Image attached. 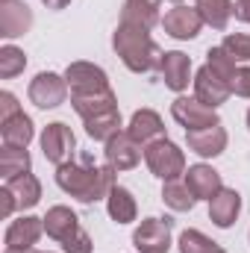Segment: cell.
Segmentation results:
<instances>
[{
  "label": "cell",
  "mask_w": 250,
  "mask_h": 253,
  "mask_svg": "<svg viewBox=\"0 0 250 253\" xmlns=\"http://www.w3.org/2000/svg\"><path fill=\"white\" fill-rule=\"evenodd\" d=\"M56 186L77 197L80 203H94L109 197V191L115 189V168L112 165H94L91 156H80L71 159L56 168Z\"/></svg>",
  "instance_id": "obj_1"
},
{
  "label": "cell",
  "mask_w": 250,
  "mask_h": 253,
  "mask_svg": "<svg viewBox=\"0 0 250 253\" xmlns=\"http://www.w3.org/2000/svg\"><path fill=\"white\" fill-rule=\"evenodd\" d=\"M112 47L121 56V62L132 74H150L159 71L162 65V47L150 39V27L135 24V21H121L112 33Z\"/></svg>",
  "instance_id": "obj_2"
},
{
  "label": "cell",
  "mask_w": 250,
  "mask_h": 253,
  "mask_svg": "<svg viewBox=\"0 0 250 253\" xmlns=\"http://www.w3.org/2000/svg\"><path fill=\"white\" fill-rule=\"evenodd\" d=\"M144 162H147L150 174L159 177V180H165V183L168 180H180L186 174V153L174 141H168V138L150 141L144 147Z\"/></svg>",
  "instance_id": "obj_3"
},
{
  "label": "cell",
  "mask_w": 250,
  "mask_h": 253,
  "mask_svg": "<svg viewBox=\"0 0 250 253\" xmlns=\"http://www.w3.org/2000/svg\"><path fill=\"white\" fill-rule=\"evenodd\" d=\"M171 230H174V218H144L132 233V248L138 253H168Z\"/></svg>",
  "instance_id": "obj_4"
},
{
  "label": "cell",
  "mask_w": 250,
  "mask_h": 253,
  "mask_svg": "<svg viewBox=\"0 0 250 253\" xmlns=\"http://www.w3.org/2000/svg\"><path fill=\"white\" fill-rule=\"evenodd\" d=\"M65 80L71 94H100L112 88L106 71L94 62H71L65 68Z\"/></svg>",
  "instance_id": "obj_5"
},
{
  "label": "cell",
  "mask_w": 250,
  "mask_h": 253,
  "mask_svg": "<svg viewBox=\"0 0 250 253\" xmlns=\"http://www.w3.org/2000/svg\"><path fill=\"white\" fill-rule=\"evenodd\" d=\"M74 150H77V138L71 132V126L62 121H53V124L44 126L42 132V153L47 162H53L56 168L74 159Z\"/></svg>",
  "instance_id": "obj_6"
},
{
  "label": "cell",
  "mask_w": 250,
  "mask_h": 253,
  "mask_svg": "<svg viewBox=\"0 0 250 253\" xmlns=\"http://www.w3.org/2000/svg\"><path fill=\"white\" fill-rule=\"evenodd\" d=\"M27 94H30V103H36L39 109H56L68 97V80L53 74V71H42L30 83Z\"/></svg>",
  "instance_id": "obj_7"
},
{
  "label": "cell",
  "mask_w": 250,
  "mask_h": 253,
  "mask_svg": "<svg viewBox=\"0 0 250 253\" xmlns=\"http://www.w3.org/2000/svg\"><path fill=\"white\" fill-rule=\"evenodd\" d=\"M171 115H174V121H177L180 126H186V132L221 124L218 112H215L212 106L200 103L197 97H177V100L171 103Z\"/></svg>",
  "instance_id": "obj_8"
},
{
  "label": "cell",
  "mask_w": 250,
  "mask_h": 253,
  "mask_svg": "<svg viewBox=\"0 0 250 253\" xmlns=\"http://www.w3.org/2000/svg\"><path fill=\"white\" fill-rule=\"evenodd\" d=\"M44 233V218H33V215H21L18 221H12L6 227V236H3V245L6 253H21V251H33L39 245Z\"/></svg>",
  "instance_id": "obj_9"
},
{
  "label": "cell",
  "mask_w": 250,
  "mask_h": 253,
  "mask_svg": "<svg viewBox=\"0 0 250 253\" xmlns=\"http://www.w3.org/2000/svg\"><path fill=\"white\" fill-rule=\"evenodd\" d=\"M162 27H165V33H168L171 39H177V42H188V39H197V36H200V30H203V18H200V12H197L194 6H183V3H177L174 9L165 12Z\"/></svg>",
  "instance_id": "obj_10"
},
{
  "label": "cell",
  "mask_w": 250,
  "mask_h": 253,
  "mask_svg": "<svg viewBox=\"0 0 250 253\" xmlns=\"http://www.w3.org/2000/svg\"><path fill=\"white\" fill-rule=\"evenodd\" d=\"M103 156H106V165H112L115 171H132L138 162H141V144L129 135V132H118V135H112L109 141H106V147H103Z\"/></svg>",
  "instance_id": "obj_11"
},
{
  "label": "cell",
  "mask_w": 250,
  "mask_h": 253,
  "mask_svg": "<svg viewBox=\"0 0 250 253\" xmlns=\"http://www.w3.org/2000/svg\"><path fill=\"white\" fill-rule=\"evenodd\" d=\"M233 91H230V83L227 80H221L209 65H203L197 74H194V97L200 100V103H206V106H212V109H218L221 103H227V97H230Z\"/></svg>",
  "instance_id": "obj_12"
},
{
  "label": "cell",
  "mask_w": 250,
  "mask_h": 253,
  "mask_svg": "<svg viewBox=\"0 0 250 253\" xmlns=\"http://www.w3.org/2000/svg\"><path fill=\"white\" fill-rule=\"evenodd\" d=\"M33 27V9L24 0H0V36L18 39L30 33Z\"/></svg>",
  "instance_id": "obj_13"
},
{
  "label": "cell",
  "mask_w": 250,
  "mask_h": 253,
  "mask_svg": "<svg viewBox=\"0 0 250 253\" xmlns=\"http://www.w3.org/2000/svg\"><path fill=\"white\" fill-rule=\"evenodd\" d=\"M159 74H162V80L171 91H177V94L186 91L188 83H194L191 80V56H186L183 50H165Z\"/></svg>",
  "instance_id": "obj_14"
},
{
  "label": "cell",
  "mask_w": 250,
  "mask_h": 253,
  "mask_svg": "<svg viewBox=\"0 0 250 253\" xmlns=\"http://www.w3.org/2000/svg\"><path fill=\"white\" fill-rule=\"evenodd\" d=\"M186 144L191 153L203 156V159H215L227 150V129L218 126H206V129H191L186 132Z\"/></svg>",
  "instance_id": "obj_15"
},
{
  "label": "cell",
  "mask_w": 250,
  "mask_h": 253,
  "mask_svg": "<svg viewBox=\"0 0 250 253\" xmlns=\"http://www.w3.org/2000/svg\"><path fill=\"white\" fill-rule=\"evenodd\" d=\"M239 212H242V194L236 189H227V186H224V189L209 200V218H212V224L221 227V230H230V227L236 224Z\"/></svg>",
  "instance_id": "obj_16"
},
{
  "label": "cell",
  "mask_w": 250,
  "mask_h": 253,
  "mask_svg": "<svg viewBox=\"0 0 250 253\" xmlns=\"http://www.w3.org/2000/svg\"><path fill=\"white\" fill-rule=\"evenodd\" d=\"M186 186L191 189V194H194L197 200H212L218 191L224 189L221 174H218L212 165H203V162L191 165L186 171Z\"/></svg>",
  "instance_id": "obj_17"
},
{
  "label": "cell",
  "mask_w": 250,
  "mask_h": 253,
  "mask_svg": "<svg viewBox=\"0 0 250 253\" xmlns=\"http://www.w3.org/2000/svg\"><path fill=\"white\" fill-rule=\"evenodd\" d=\"M126 132H129L141 147H147L150 141L165 138V124H162L159 112H153V109H138V112H132V118H129V124H126Z\"/></svg>",
  "instance_id": "obj_18"
},
{
  "label": "cell",
  "mask_w": 250,
  "mask_h": 253,
  "mask_svg": "<svg viewBox=\"0 0 250 253\" xmlns=\"http://www.w3.org/2000/svg\"><path fill=\"white\" fill-rule=\"evenodd\" d=\"M71 106H74V112L83 121H88L94 115H103V112L118 109V97H115L112 88L109 91H100V94H71Z\"/></svg>",
  "instance_id": "obj_19"
},
{
  "label": "cell",
  "mask_w": 250,
  "mask_h": 253,
  "mask_svg": "<svg viewBox=\"0 0 250 253\" xmlns=\"http://www.w3.org/2000/svg\"><path fill=\"white\" fill-rule=\"evenodd\" d=\"M80 230V218L68 209V206H50L47 215H44V233L62 245L65 239H71L74 233Z\"/></svg>",
  "instance_id": "obj_20"
},
{
  "label": "cell",
  "mask_w": 250,
  "mask_h": 253,
  "mask_svg": "<svg viewBox=\"0 0 250 253\" xmlns=\"http://www.w3.org/2000/svg\"><path fill=\"white\" fill-rule=\"evenodd\" d=\"M33 135H36L33 118L24 115V112H18L15 118H9V121L0 124V138H3L6 147H27L33 141Z\"/></svg>",
  "instance_id": "obj_21"
},
{
  "label": "cell",
  "mask_w": 250,
  "mask_h": 253,
  "mask_svg": "<svg viewBox=\"0 0 250 253\" xmlns=\"http://www.w3.org/2000/svg\"><path fill=\"white\" fill-rule=\"evenodd\" d=\"M6 191L12 194L15 200V209H33L39 200H42V183L33 177V174H24V177H15L9 183H3Z\"/></svg>",
  "instance_id": "obj_22"
},
{
  "label": "cell",
  "mask_w": 250,
  "mask_h": 253,
  "mask_svg": "<svg viewBox=\"0 0 250 253\" xmlns=\"http://www.w3.org/2000/svg\"><path fill=\"white\" fill-rule=\"evenodd\" d=\"M106 212H109V218H112L115 224H129V221H135L138 206H135V197L129 194V189L115 186V189L109 191V197H106Z\"/></svg>",
  "instance_id": "obj_23"
},
{
  "label": "cell",
  "mask_w": 250,
  "mask_h": 253,
  "mask_svg": "<svg viewBox=\"0 0 250 253\" xmlns=\"http://www.w3.org/2000/svg\"><path fill=\"white\" fill-rule=\"evenodd\" d=\"M30 168H33V162H30L27 147H6L3 144V150H0V177L6 183L15 180V177L30 174Z\"/></svg>",
  "instance_id": "obj_24"
},
{
  "label": "cell",
  "mask_w": 250,
  "mask_h": 253,
  "mask_svg": "<svg viewBox=\"0 0 250 253\" xmlns=\"http://www.w3.org/2000/svg\"><path fill=\"white\" fill-rule=\"evenodd\" d=\"M194 9L200 12L203 24H209L212 30H227L236 6L233 0H194Z\"/></svg>",
  "instance_id": "obj_25"
},
{
  "label": "cell",
  "mask_w": 250,
  "mask_h": 253,
  "mask_svg": "<svg viewBox=\"0 0 250 253\" xmlns=\"http://www.w3.org/2000/svg\"><path fill=\"white\" fill-rule=\"evenodd\" d=\"M121 112L118 109H112V112H103V115H94V118H88L85 121V132H88V138H94V141H109L112 135H118L121 132Z\"/></svg>",
  "instance_id": "obj_26"
},
{
  "label": "cell",
  "mask_w": 250,
  "mask_h": 253,
  "mask_svg": "<svg viewBox=\"0 0 250 253\" xmlns=\"http://www.w3.org/2000/svg\"><path fill=\"white\" fill-rule=\"evenodd\" d=\"M159 3L162 0H126L121 9V21H135V24L153 27L159 21Z\"/></svg>",
  "instance_id": "obj_27"
},
{
  "label": "cell",
  "mask_w": 250,
  "mask_h": 253,
  "mask_svg": "<svg viewBox=\"0 0 250 253\" xmlns=\"http://www.w3.org/2000/svg\"><path fill=\"white\" fill-rule=\"evenodd\" d=\"M162 200H165V206H171L174 212H191L194 203H197V197L191 194V189L186 186V180H183V183H180V180H168L165 189H162Z\"/></svg>",
  "instance_id": "obj_28"
},
{
  "label": "cell",
  "mask_w": 250,
  "mask_h": 253,
  "mask_svg": "<svg viewBox=\"0 0 250 253\" xmlns=\"http://www.w3.org/2000/svg\"><path fill=\"white\" fill-rule=\"evenodd\" d=\"M177 245H180V253H227L218 242H212L200 230H183Z\"/></svg>",
  "instance_id": "obj_29"
},
{
  "label": "cell",
  "mask_w": 250,
  "mask_h": 253,
  "mask_svg": "<svg viewBox=\"0 0 250 253\" xmlns=\"http://www.w3.org/2000/svg\"><path fill=\"white\" fill-rule=\"evenodd\" d=\"M24 68H27V56H24L21 47H15V44L0 47V77H3V80L18 77Z\"/></svg>",
  "instance_id": "obj_30"
},
{
  "label": "cell",
  "mask_w": 250,
  "mask_h": 253,
  "mask_svg": "<svg viewBox=\"0 0 250 253\" xmlns=\"http://www.w3.org/2000/svg\"><path fill=\"white\" fill-rule=\"evenodd\" d=\"M206 65H209L221 80H227V83L233 80V74H236V68H239L236 59H233L221 44H218V47H209V53H206Z\"/></svg>",
  "instance_id": "obj_31"
},
{
  "label": "cell",
  "mask_w": 250,
  "mask_h": 253,
  "mask_svg": "<svg viewBox=\"0 0 250 253\" xmlns=\"http://www.w3.org/2000/svg\"><path fill=\"white\" fill-rule=\"evenodd\" d=\"M221 47H224L236 62H250V36H245V33H233V36H227Z\"/></svg>",
  "instance_id": "obj_32"
},
{
  "label": "cell",
  "mask_w": 250,
  "mask_h": 253,
  "mask_svg": "<svg viewBox=\"0 0 250 253\" xmlns=\"http://www.w3.org/2000/svg\"><path fill=\"white\" fill-rule=\"evenodd\" d=\"M91 248H94V245H91V236H88L83 227H80L71 239H65V242H62V251L65 253H91Z\"/></svg>",
  "instance_id": "obj_33"
},
{
  "label": "cell",
  "mask_w": 250,
  "mask_h": 253,
  "mask_svg": "<svg viewBox=\"0 0 250 253\" xmlns=\"http://www.w3.org/2000/svg\"><path fill=\"white\" fill-rule=\"evenodd\" d=\"M230 91H233L236 97H250V68L248 65L236 68V74H233V80H230Z\"/></svg>",
  "instance_id": "obj_34"
},
{
  "label": "cell",
  "mask_w": 250,
  "mask_h": 253,
  "mask_svg": "<svg viewBox=\"0 0 250 253\" xmlns=\"http://www.w3.org/2000/svg\"><path fill=\"white\" fill-rule=\"evenodd\" d=\"M18 112H21L18 97H15L12 91H0V124H3V121H9V118H15Z\"/></svg>",
  "instance_id": "obj_35"
},
{
  "label": "cell",
  "mask_w": 250,
  "mask_h": 253,
  "mask_svg": "<svg viewBox=\"0 0 250 253\" xmlns=\"http://www.w3.org/2000/svg\"><path fill=\"white\" fill-rule=\"evenodd\" d=\"M12 212H15V200H12V194L3 186V189H0V218H9Z\"/></svg>",
  "instance_id": "obj_36"
},
{
  "label": "cell",
  "mask_w": 250,
  "mask_h": 253,
  "mask_svg": "<svg viewBox=\"0 0 250 253\" xmlns=\"http://www.w3.org/2000/svg\"><path fill=\"white\" fill-rule=\"evenodd\" d=\"M233 15L242 21V24H250V0H236V9Z\"/></svg>",
  "instance_id": "obj_37"
},
{
  "label": "cell",
  "mask_w": 250,
  "mask_h": 253,
  "mask_svg": "<svg viewBox=\"0 0 250 253\" xmlns=\"http://www.w3.org/2000/svg\"><path fill=\"white\" fill-rule=\"evenodd\" d=\"M42 3H44L47 9H53V12H59V9H65V6H68L71 0H42Z\"/></svg>",
  "instance_id": "obj_38"
},
{
  "label": "cell",
  "mask_w": 250,
  "mask_h": 253,
  "mask_svg": "<svg viewBox=\"0 0 250 253\" xmlns=\"http://www.w3.org/2000/svg\"><path fill=\"white\" fill-rule=\"evenodd\" d=\"M3 253H6V251H3ZM21 253H44V251H36V248H33V251H21ZM47 253H50V251H47Z\"/></svg>",
  "instance_id": "obj_39"
},
{
  "label": "cell",
  "mask_w": 250,
  "mask_h": 253,
  "mask_svg": "<svg viewBox=\"0 0 250 253\" xmlns=\"http://www.w3.org/2000/svg\"><path fill=\"white\" fill-rule=\"evenodd\" d=\"M248 129H250V109H248Z\"/></svg>",
  "instance_id": "obj_40"
},
{
  "label": "cell",
  "mask_w": 250,
  "mask_h": 253,
  "mask_svg": "<svg viewBox=\"0 0 250 253\" xmlns=\"http://www.w3.org/2000/svg\"><path fill=\"white\" fill-rule=\"evenodd\" d=\"M171 3H183V0H171Z\"/></svg>",
  "instance_id": "obj_41"
}]
</instances>
